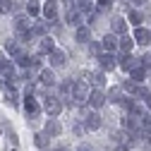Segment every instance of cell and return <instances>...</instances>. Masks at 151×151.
<instances>
[{
  "instance_id": "cell-1",
  "label": "cell",
  "mask_w": 151,
  "mask_h": 151,
  "mask_svg": "<svg viewBox=\"0 0 151 151\" xmlns=\"http://www.w3.org/2000/svg\"><path fill=\"white\" fill-rule=\"evenodd\" d=\"M43 110H46L48 118H58L65 110V103H63V99L58 96V93H48V96L43 99Z\"/></svg>"
},
{
  "instance_id": "cell-2",
  "label": "cell",
  "mask_w": 151,
  "mask_h": 151,
  "mask_svg": "<svg viewBox=\"0 0 151 151\" xmlns=\"http://www.w3.org/2000/svg\"><path fill=\"white\" fill-rule=\"evenodd\" d=\"M22 108H24V113L29 115V125L36 122V118H39V115H41V110H43L41 103L36 101L34 93H24V99H22Z\"/></svg>"
},
{
  "instance_id": "cell-3",
  "label": "cell",
  "mask_w": 151,
  "mask_h": 151,
  "mask_svg": "<svg viewBox=\"0 0 151 151\" xmlns=\"http://www.w3.org/2000/svg\"><path fill=\"white\" fill-rule=\"evenodd\" d=\"M86 103H89V108H91V110H101V108L108 103V93H106L103 89H99V86H93V89L89 91Z\"/></svg>"
},
{
  "instance_id": "cell-4",
  "label": "cell",
  "mask_w": 151,
  "mask_h": 151,
  "mask_svg": "<svg viewBox=\"0 0 151 151\" xmlns=\"http://www.w3.org/2000/svg\"><path fill=\"white\" fill-rule=\"evenodd\" d=\"M89 82H84V79H74V84H72V99H74V103L77 106H82V103H86V99H89Z\"/></svg>"
},
{
  "instance_id": "cell-5",
  "label": "cell",
  "mask_w": 151,
  "mask_h": 151,
  "mask_svg": "<svg viewBox=\"0 0 151 151\" xmlns=\"http://www.w3.org/2000/svg\"><path fill=\"white\" fill-rule=\"evenodd\" d=\"M65 24H70V27H82V24H86V14H82L74 5H70V7H65Z\"/></svg>"
},
{
  "instance_id": "cell-6",
  "label": "cell",
  "mask_w": 151,
  "mask_h": 151,
  "mask_svg": "<svg viewBox=\"0 0 151 151\" xmlns=\"http://www.w3.org/2000/svg\"><path fill=\"white\" fill-rule=\"evenodd\" d=\"M96 63H99V70H103V72H113L118 67V55L115 53H101V55H96Z\"/></svg>"
},
{
  "instance_id": "cell-7",
  "label": "cell",
  "mask_w": 151,
  "mask_h": 151,
  "mask_svg": "<svg viewBox=\"0 0 151 151\" xmlns=\"http://www.w3.org/2000/svg\"><path fill=\"white\" fill-rule=\"evenodd\" d=\"M12 24H14V31H17V34H24V31H31L34 19H31L27 12H17V14L12 17Z\"/></svg>"
},
{
  "instance_id": "cell-8",
  "label": "cell",
  "mask_w": 151,
  "mask_h": 151,
  "mask_svg": "<svg viewBox=\"0 0 151 151\" xmlns=\"http://www.w3.org/2000/svg\"><path fill=\"white\" fill-rule=\"evenodd\" d=\"M41 17L46 22H58L60 19V12H58V3L55 0H46V5H43V10H41Z\"/></svg>"
},
{
  "instance_id": "cell-9",
  "label": "cell",
  "mask_w": 151,
  "mask_h": 151,
  "mask_svg": "<svg viewBox=\"0 0 151 151\" xmlns=\"http://www.w3.org/2000/svg\"><path fill=\"white\" fill-rule=\"evenodd\" d=\"M137 65H142L139 58H134L132 53H120V50H118V67H120V70L129 72L132 67H137Z\"/></svg>"
},
{
  "instance_id": "cell-10",
  "label": "cell",
  "mask_w": 151,
  "mask_h": 151,
  "mask_svg": "<svg viewBox=\"0 0 151 151\" xmlns=\"http://www.w3.org/2000/svg\"><path fill=\"white\" fill-rule=\"evenodd\" d=\"M39 84L41 86H46V89H53L55 84V72H53V67H41L39 70Z\"/></svg>"
},
{
  "instance_id": "cell-11",
  "label": "cell",
  "mask_w": 151,
  "mask_h": 151,
  "mask_svg": "<svg viewBox=\"0 0 151 151\" xmlns=\"http://www.w3.org/2000/svg\"><path fill=\"white\" fill-rule=\"evenodd\" d=\"M134 41L139 43V46H144V48H151V29L149 27H134Z\"/></svg>"
},
{
  "instance_id": "cell-12",
  "label": "cell",
  "mask_w": 151,
  "mask_h": 151,
  "mask_svg": "<svg viewBox=\"0 0 151 151\" xmlns=\"http://www.w3.org/2000/svg\"><path fill=\"white\" fill-rule=\"evenodd\" d=\"M101 125H103V118L99 115V110H89V115L84 118L86 132H96V129H101Z\"/></svg>"
},
{
  "instance_id": "cell-13",
  "label": "cell",
  "mask_w": 151,
  "mask_h": 151,
  "mask_svg": "<svg viewBox=\"0 0 151 151\" xmlns=\"http://www.w3.org/2000/svg\"><path fill=\"white\" fill-rule=\"evenodd\" d=\"M48 63H50V67H53V70L65 67V65H67V53H65L63 48H55V50L48 55Z\"/></svg>"
},
{
  "instance_id": "cell-14",
  "label": "cell",
  "mask_w": 151,
  "mask_h": 151,
  "mask_svg": "<svg viewBox=\"0 0 151 151\" xmlns=\"http://www.w3.org/2000/svg\"><path fill=\"white\" fill-rule=\"evenodd\" d=\"M31 31H34V36H36V39H43V36H48V34H50V22L39 19V17H36V19H34V24H31Z\"/></svg>"
},
{
  "instance_id": "cell-15",
  "label": "cell",
  "mask_w": 151,
  "mask_h": 151,
  "mask_svg": "<svg viewBox=\"0 0 151 151\" xmlns=\"http://www.w3.org/2000/svg\"><path fill=\"white\" fill-rule=\"evenodd\" d=\"M120 127L127 132V134H129V132H137V129H142V118H134V115L127 113V115L122 118V122H120Z\"/></svg>"
},
{
  "instance_id": "cell-16",
  "label": "cell",
  "mask_w": 151,
  "mask_h": 151,
  "mask_svg": "<svg viewBox=\"0 0 151 151\" xmlns=\"http://www.w3.org/2000/svg\"><path fill=\"white\" fill-rule=\"evenodd\" d=\"M118 41H120V36L110 31V34H106L103 39H101V46H103L106 53H118Z\"/></svg>"
},
{
  "instance_id": "cell-17",
  "label": "cell",
  "mask_w": 151,
  "mask_h": 151,
  "mask_svg": "<svg viewBox=\"0 0 151 151\" xmlns=\"http://www.w3.org/2000/svg\"><path fill=\"white\" fill-rule=\"evenodd\" d=\"M127 22L132 27H144V10L142 7H129L127 10Z\"/></svg>"
},
{
  "instance_id": "cell-18",
  "label": "cell",
  "mask_w": 151,
  "mask_h": 151,
  "mask_svg": "<svg viewBox=\"0 0 151 151\" xmlns=\"http://www.w3.org/2000/svg\"><path fill=\"white\" fill-rule=\"evenodd\" d=\"M43 132H46V134H50V137H60V134H63L60 120H58V118H48L46 125H43Z\"/></svg>"
},
{
  "instance_id": "cell-19",
  "label": "cell",
  "mask_w": 151,
  "mask_h": 151,
  "mask_svg": "<svg viewBox=\"0 0 151 151\" xmlns=\"http://www.w3.org/2000/svg\"><path fill=\"white\" fill-rule=\"evenodd\" d=\"M127 27H129L127 17H113V19H110V31H113V34H118V36L127 34Z\"/></svg>"
},
{
  "instance_id": "cell-20",
  "label": "cell",
  "mask_w": 151,
  "mask_h": 151,
  "mask_svg": "<svg viewBox=\"0 0 151 151\" xmlns=\"http://www.w3.org/2000/svg\"><path fill=\"white\" fill-rule=\"evenodd\" d=\"M55 48H58V46H55V39L50 34L43 36V39H39V55H50Z\"/></svg>"
},
{
  "instance_id": "cell-21",
  "label": "cell",
  "mask_w": 151,
  "mask_h": 151,
  "mask_svg": "<svg viewBox=\"0 0 151 151\" xmlns=\"http://www.w3.org/2000/svg\"><path fill=\"white\" fill-rule=\"evenodd\" d=\"M74 41L82 43V46H86V43L91 41V27H89V24L77 27V29H74Z\"/></svg>"
},
{
  "instance_id": "cell-22",
  "label": "cell",
  "mask_w": 151,
  "mask_h": 151,
  "mask_svg": "<svg viewBox=\"0 0 151 151\" xmlns=\"http://www.w3.org/2000/svg\"><path fill=\"white\" fill-rule=\"evenodd\" d=\"M134 46H137V41H134V36H132V34H122L120 41H118V50L120 53H132Z\"/></svg>"
},
{
  "instance_id": "cell-23",
  "label": "cell",
  "mask_w": 151,
  "mask_h": 151,
  "mask_svg": "<svg viewBox=\"0 0 151 151\" xmlns=\"http://www.w3.org/2000/svg\"><path fill=\"white\" fill-rule=\"evenodd\" d=\"M84 77L89 79V84H91V86H99V89H103V86H106V72H103V70H96V72H86Z\"/></svg>"
},
{
  "instance_id": "cell-24",
  "label": "cell",
  "mask_w": 151,
  "mask_h": 151,
  "mask_svg": "<svg viewBox=\"0 0 151 151\" xmlns=\"http://www.w3.org/2000/svg\"><path fill=\"white\" fill-rule=\"evenodd\" d=\"M127 74H129V79H132V82H137V84H142V82H146V79H149V70H146L144 65L132 67Z\"/></svg>"
},
{
  "instance_id": "cell-25",
  "label": "cell",
  "mask_w": 151,
  "mask_h": 151,
  "mask_svg": "<svg viewBox=\"0 0 151 151\" xmlns=\"http://www.w3.org/2000/svg\"><path fill=\"white\" fill-rule=\"evenodd\" d=\"M74 7L89 17L91 12H96V0H74Z\"/></svg>"
},
{
  "instance_id": "cell-26",
  "label": "cell",
  "mask_w": 151,
  "mask_h": 151,
  "mask_svg": "<svg viewBox=\"0 0 151 151\" xmlns=\"http://www.w3.org/2000/svg\"><path fill=\"white\" fill-rule=\"evenodd\" d=\"M41 10H43V5L39 3V0H29V3L24 5V12L31 17V19H36V17H41Z\"/></svg>"
},
{
  "instance_id": "cell-27",
  "label": "cell",
  "mask_w": 151,
  "mask_h": 151,
  "mask_svg": "<svg viewBox=\"0 0 151 151\" xmlns=\"http://www.w3.org/2000/svg\"><path fill=\"white\" fill-rule=\"evenodd\" d=\"M48 144H50V134H46L43 129H41V132H36V134H34V146H36V149L46 151V149H48Z\"/></svg>"
},
{
  "instance_id": "cell-28",
  "label": "cell",
  "mask_w": 151,
  "mask_h": 151,
  "mask_svg": "<svg viewBox=\"0 0 151 151\" xmlns=\"http://www.w3.org/2000/svg\"><path fill=\"white\" fill-rule=\"evenodd\" d=\"M127 96V93L122 91V86H113V89H108V103H115V106H120V101Z\"/></svg>"
},
{
  "instance_id": "cell-29",
  "label": "cell",
  "mask_w": 151,
  "mask_h": 151,
  "mask_svg": "<svg viewBox=\"0 0 151 151\" xmlns=\"http://www.w3.org/2000/svg\"><path fill=\"white\" fill-rule=\"evenodd\" d=\"M72 84H74V79H63V82H58V96L60 99H67V96H72Z\"/></svg>"
},
{
  "instance_id": "cell-30",
  "label": "cell",
  "mask_w": 151,
  "mask_h": 151,
  "mask_svg": "<svg viewBox=\"0 0 151 151\" xmlns=\"http://www.w3.org/2000/svg\"><path fill=\"white\" fill-rule=\"evenodd\" d=\"M5 53H7V55H12V58H17V55L22 53L19 39H7V41H5Z\"/></svg>"
},
{
  "instance_id": "cell-31",
  "label": "cell",
  "mask_w": 151,
  "mask_h": 151,
  "mask_svg": "<svg viewBox=\"0 0 151 151\" xmlns=\"http://www.w3.org/2000/svg\"><path fill=\"white\" fill-rule=\"evenodd\" d=\"M113 7H115V0H96V10H99L101 14L113 12Z\"/></svg>"
},
{
  "instance_id": "cell-32",
  "label": "cell",
  "mask_w": 151,
  "mask_h": 151,
  "mask_svg": "<svg viewBox=\"0 0 151 151\" xmlns=\"http://www.w3.org/2000/svg\"><path fill=\"white\" fill-rule=\"evenodd\" d=\"M127 137H129V134H127V132H125L122 127H120V129H113V132H110V139L115 142V144H127Z\"/></svg>"
},
{
  "instance_id": "cell-33",
  "label": "cell",
  "mask_w": 151,
  "mask_h": 151,
  "mask_svg": "<svg viewBox=\"0 0 151 151\" xmlns=\"http://www.w3.org/2000/svg\"><path fill=\"white\" fill-rule=\"evenodd\" d=\"M149 93H151V86L137 84V89H134V99H137V101H146V99H149Z\"/></svg>"
},
{
  "instance_id": "cell-34",
  "label": "cell",
  "mask_w": 151,
  "mask_h": 151,
  "mask_svg": "<svg viewBox=\"0 0 151 151\" xmlns=\"http://www.w3.org/2000/svg\"><path fill=\"white\" fill-rule=\"evenodd\" d=\"M86 50L93 55V58H96V55H101V53H103V46H101V41H93V39H91V41L86 43Z\"/></svg>"
},
{
  "instance_id": "cell-35",
  "label": "cell",
  "mask_w": 151,
  "mask_h": 151,
  "mask_svg": "<svg viewBox=\"0 0 151 151\" xmlns=\"http://www.w3.org/2000/svg\"><path fill=\"white\" fill-rule=\"evenodd\" d=\"M14 12V0H0V14H12Z\"/></svg>"
},
{
  "instance_id": "cell-36",
  "label": "cell",
  "mask_w": 151,
  "mask_h": 151,
  "mask_svg": "<svg viewBox=\"0 0 151 151\" xmlns=\"http://www.w3.org/2000/svg\"><path fill=\"white\" fill-rule=\"evenodd\" d=\"M120 86H122V91L127 93V96H134V89H137V82H132V79L127 77V79H125V82H122Z\"/></svg>"
},
{
  "instance_id": "cell-37",
  "label": "cell",
  "mask_w": 151,
  "mask_h": 151,
  "mask_svg": "<svg viewBox=\"0 0 151 151\" xmlns=\"http://www.w3.org/2000/svg\"><path fill=\"white\" fill-rule=\"evenodd\" d=\"M43 65H41V55H31V58H29V67L27 70H34V72H39Z\"/></svg>"
},
{
  "instance_id": "cell-38",
  "label": "cell",
  "mask_w": 151,
  "mask_h": 151,
  "mask_svg": "<svg viewBox=\"0 0 151 151\" xmlns=\"http://www.w3.org/2000/svg\"><path fill=\"white\" fill-rule=\"evenodd\" d=\"M72 132H74V137H82L84 132H86V127H84V120H77L72 125Z\"/></svg>"
},
{
  "instance_id": "cell-39",
  "label": "cell",
  "mask_w": 151,
  "mask_h": 151,
  "mask_svg": "<svg viewBox=\"0 0 151 151\" xmlns=\"http://www.w3.org/2000/svg\"><path fill=\"white\" fill-rule=\"evenodd\" d=\"M142 129L146 132V134H151V113H146V115L142 118Z\"/></svg>"
},
{
  "instance_id": "cell-40",
  "label": "cell",
  "mask_w": 151,
  "mask_h": 151,
  "mask_svg": "<svg viewBox=\"0 0 151 151\" xmlns=\"http://www.w3.org/2000/svg\"><path fill=\"white\" fill-rule=\"evenodd\" d=\"M50 29H53V34H55V36H63V34H65V27H63V22H60V19H58V22H53V24H50Z\"/></svg>"
},
{
  "instance_id": "cell-41",
  "label": "cell",
  "mask_w": 151,
  "mask_h": 151,
  "mask_svg": "<svg viewBox=\"0 0 151 151\" xmlns=\"http://www.w3.org/2000/svg\"><path fill=\"white\" fill-rule=\"evenodd\" d=\"M7 139L12 142V146L19 144V137H17V132H14V129H7Z\"/></svg>"
},
{
  "instance_id": "cell-42",
  "label": "cell",
  "mask_w": 151,
  "mask_h": 151,
  "mask_svg": "<svg viewBox=\"0 0 151 151\" xmlns=\"http://www.w3.org/2000/svg\"><path fill=\"white\" fill-rule=\"evenodd\" d=\"M142 146H144V151H151V134H146L142 139Z\"/></svg>"
},
{
  "instance_id": "cell-43",
  "label": "cell",
  "mask_w": 151,
  "mask_h": 151,
  "mask_svg": "<svg viewBox=\"0 0 151 151\" xmlns=\"http://www.w3.org/2000/svg\"><path fill=\"white\" fill-rule=\"evenodd\" d=\"M127 3H129L132 7H144V5H146V0H127Z\"/></svg>"
},
{
  "instance_id": "cell-44",
  "label": "cell",
  "mask_w": 151,
  "mask_h": 151,
  "mask_svg": "<svg viewBox=\"0 0 151 151\" xmlns=\"http://www.w3.org/2000/svg\"><path fill=\"white\" fill-rule=\"evenodd\" d=\"M144 24H151V7L144 10Z\"/></svg>"
},
{
  "instance_id": "cell-45",
  "label": "cell",
  "mask_w": 151,
  "mask_h": 151,
  "mask_svg": "<svg viewBox=\"0 0 151 151\" xmlns=\"http://www.w3.org/2000/svg\"><path fill=\"white\" fill-rule=\"evenodd\" d=\"M77 151H93V149H91V144H86V142H82V144L77 146Z\"/></svg>"
},
{
  "instance_id": "cell-46",
  "label": "cell",
  "mask_w": 151,
  "mask_h": 151,
  "mask_svg": "<svg viewBox=\"0 0 151 151\" xmlns=\"http://www.w3.org/2000/svg\"><path fill=\"white\" fill-rule=\"evenodd\" d=\"M113 151H129V146H127V144H115Z\"/></svg>"
},
{
  "instance_id": "cell-47",
  "label": "cell",
  "mask_w": 151,
  "mask_h": 151,
  "mask_svg": "<svg viewBox=\"0 0 151 151\" xmlns=\"http://www.w3.org/2000/svg\"><path fill=\"white\" fill-rule=\"evenodd\" d=\"M144 103H146V110H151V93H149V99H146Z\"/></svg>"
},
{
  "instance_id": "cell-48",
  "label": "cell",
  "mask_w": 151,
  "mask_h": 151,
  "mask_svg": "<svg viewBox=\"0 0 151 151\" xmlns=\"http://www.w3.org/2000/svg\"><path fill=\"white\" fill-rule=\"evenodd\" d=\"M115 3H120V0H115Z\"/></svg>"
},
{
  "instance_id": "cell-49",
  "label": "cell",
  "mask_w": 151,
  "mask_h": 151,
  "mask_svg": "<svg viewBox=\"0 0 151 151\" xmlns=\"http://www.w3.org/2000/svg\"><path fill=\"white\" fill-rule=\"evenodd\" d=\"M55 3H58V0H55Z\"/></svg>"
}]
</instances>
